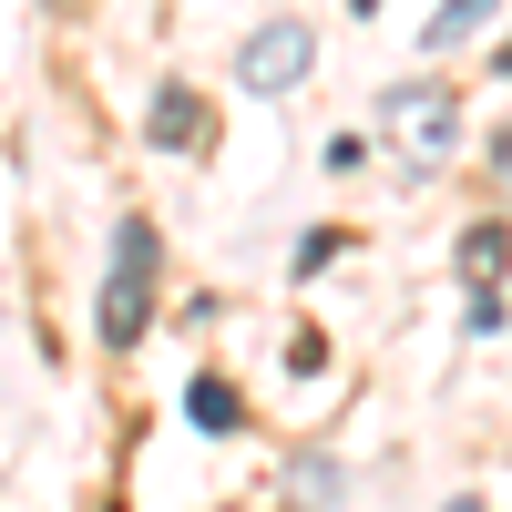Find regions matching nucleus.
<instances>
[{
  "instance_id": "8",
  "label": "nucleus",
  "mask_w": 512,
  "mask_h": 512,
  "mask_svg": "<svg viewBox=\"0 0 512 512\" xmlns=\"http://www.w3.org/2000/svg\"><path fill=\"white\" fill-rule=\"evenodd\" d=\"M338 492H349L338 461H297V502H338Z\"/></svg>"
},
{
  "instance_id": "7",
  "label": "nucleus",
  "mask_w": 512,
  "mask_h": 512,
  "mask_svg": "<svg viewBox=\"0 0 512 512\" xmlns=\"http://www.w3.org/2000/svg\"><path fill=\"white\" fill-rule=\"evenodd\" d=\"M502 256H512V236H502V226H472V236H461V277H472V287H502Z\"/></svg>"
},
{
  "instance_id": "2",
  "label": "nucleus",
  "mask_w": 512,
  "mask_h": 512,
  "mask_svg": "<svg viewBox=\"0 0 512 512\" xmlns=\"http://www.w3.org/2000/svg\"><path fill=\"white\" fill-rule=\"evenodd\" d=\"M379 134H390V154H410L420 175H431V164L451 154V134H461V103H451V82H390V93H379Z\"/></svg>"
},
{
  "instance_id": "9",
  "label": "nucleus",
  "mask_w": 512,
  "mask_h": 512,
  "mask_svg": "<svg viewBox=\"0 0 512 512\" xmlns=\"http://www.w3.org/2000/svg\"><path fill=\"white\" fill-rule=\"evenodd\" d=\"M328 256H338V236H328V226H308V236H297V277H318Z\"/></svg>"
},
{
  "instance_id": "6",
  "label": "nucleus",
  "mask_w": 512,
  "mask_h": 512,
  "mask_svg": "<svg viewBox=\"0 0 512 512\" xmlns=\"http://www.w3.org/2000/svg\"><path fill=\"white\" fill-rule=\"evenodd\" d=\"M185 420H195V431H246V400L226 390V379H195V390H185Z\"/></svg>"
},
{
  "instance_id": "10",
  "label": "nucleus",
  "mask_w": 512,
  "mask_h": 512,
  "mask_svg": "<svg viewBox=\"0 0 512 512\" xmlns=\"http://www.w3.org/2000/svg\"><path fill=\"white\" fill-rule=\"evenodd\" d=\"M492 175H502V195H512V134H502V154H492Z\"/></svg>"
},
{
  "instance_id": "4",
  "label": "nucleus",
  "mask_w": 512,
  "mask_h": 512,
  "mask_svg": "<svg viewBox=\"0 0 512 512\" xmlns=\"http://www.w3.org/2000/svg\"><path fill=\"white\" fill-rule=\"evenodd\" d=\"M144 134H154V144H175V154H185V144L205 134V103L185 93V82H164V93L144 103Z\"/></svg>"
},
{
  "instance_id": "11",
  "label": "nucleus",
  "mask_w": 512,
  "mask_h": 512,
  "mask_svg": "<svg viewBox=\"0 0 512 512\" xmlns=\"http://www.w3.org/2000/svg\"><path fill=\"white\" fill-rule=\"evenodd\" d=\"M441 512H482V502H441Z\"/></svg>"
},
{
  "instance_id": "3",
  "label": "nucleus",
  "mask_w": 512,
  "mask_h": 512,
  "mask_svg": "<svg viewBox=\"0 0 512 512\" xmlns=\"http://www.w3.org/2000/svg\"><path fill=\"white\" fill-rule=\"evenodd\" d=\"M308 62H318L308 21H256L246 52H236V82H246V93H287V82H308Z\"/></svg>"
},
{
  "instance_id": "1",
  "label": "nucleus",
  "mask_w": 512,
  "mask_h": 512,
  "mask_svg": "<svg viewBox=\"0 0 512 512\" xmlns=\"http://www.w3.org/2000/svg\"><path fill=\"white\" fill-rule=\"evenodd\" d=\"M154 267H164L154 226L123 216V226H113V267H103V308H93L103 349H134V338H144V318H154Z\"/></svg>"
},
{
  "instance_id": "5",
  "label": "nucleus",
  "mask_w": 512,
  "mask_h": 512,
  "mask_svg": "<svg viewBox=\"0 0 512 512\" xmlns=\"http://www.w3.org/2000/svg\"><path fill=\"white\" fill-rule=\"evenodd\" d=\"M492 21H502V0H441L420 41H431V52H461V41H472V31H492Z\"/></svg>"
}]
</instances>
